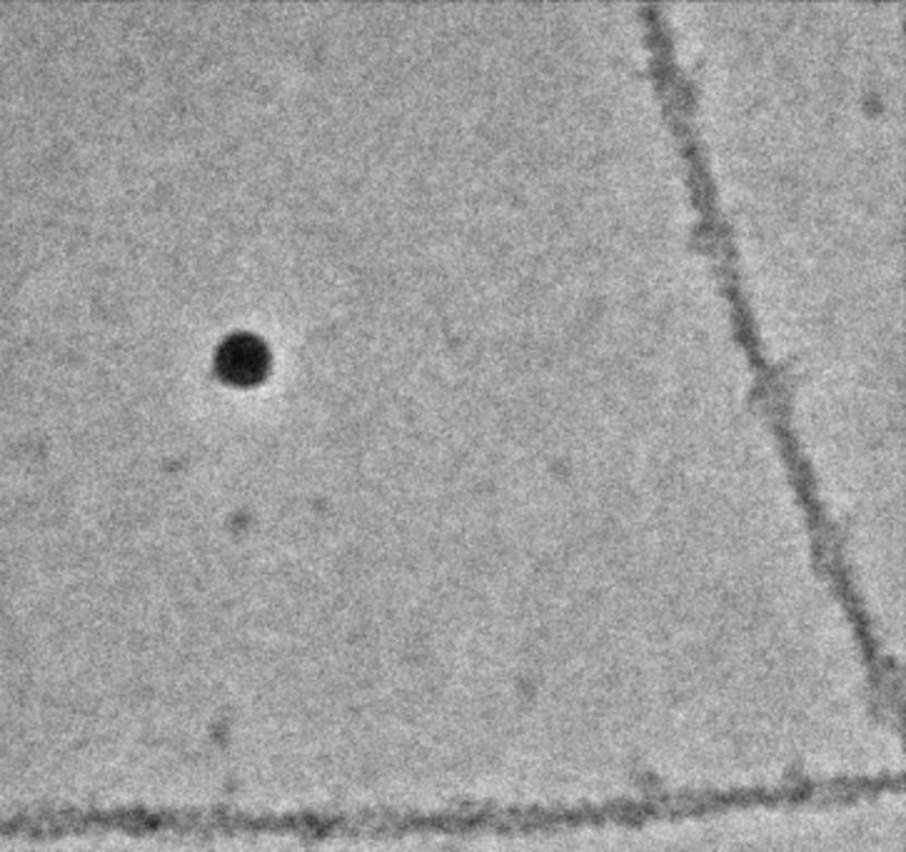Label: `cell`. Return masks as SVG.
Returning <instances> with one entry per match:
<instances>
[{
  "mask_svg": "<svg viewBox=\"0 0 906 852\" xmlns=\"http://www.w3.org/2000/svg\"><path fill=\"white\" fill-rule=\"evenodd\" d=\"M222 370L233 380H250L265 368V351L262 345L250 338H237L222 348L220 357Z\"/></svg>",
  "mask_w": 906,
  "mask_h": 852,
  "instance_id": "1",
  "label": "cell"
}]
</instances>
